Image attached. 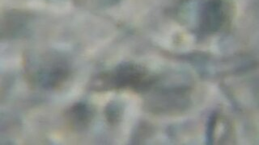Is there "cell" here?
Masks as SVG:
<instances>
[{
  "mask_svg": "<svg viewBox=\"0 0 259 145\" xmlns=\"http://www.w3.org/2000/svg\"><path fill=\"white\" fill-rule=\"evenodd\" d=\"M227 18L226 4L224 0H206L198 16V30L212 33L222 28Z\"/></svg>",
  "mask_w": 259,
  "mask_h": 145,
  "instance_id": "3957f363",
  "label": "cell"
},
{
  "mask_svg": "<svg viewBox=\"0 0 259 145\" xmlns=\"http://www.w3.org/2000/svg\"><path fill=\"white\" fill-rule=\"evenodd\" d=\"M28 74L33 84L53 91L67 83L71 69L66 59L55 53H47L30 60Z\"/></svg>",
  "mask_w": 259,
  "mask_h": 145,
  "instance_id": "7a4b0ae2",
  "label": "cell"
},
{
  "mask_svg": "<svg viewBox=\"0 0 259 145\" xmlns=\"http://www.w3.org/2000/svg\"><path fill=\"white\" fill-rule=\"evenodd\" d=\"M94 111L89 103L79 102L72 105L66 113L67 123L77 131H84L91 124Z\"/></svg>",
  "mask_w": 259,
  "mask_h": 145,
  "instance_id": "277c9868",
  "label": "cell"
},
{
  "mask_svg": "<svg viewBox=\"0 0 259 145\" xmlns=\"http://www.w3.org/2000/svg\"><path fill=\"white\" fill-rule=\"evenodd\" d=\"M117 110V107H116V105L113 103H109L105 109V116L109 123H114L117 121V115H118Z\"/></svg>",
  "mask_w": 259,
  "mask_h": 145,
  "instance_id": "5b68a950",
  "label": "cell"
},
{
  "mask_svg": "<svg viewBox=\"0 0 259 145\" xmlns=\"http://www.w3.org/2000/svg\"><path fill=\"white\" fill-rule=\"evenodd\" d=\"M154 79L143 67L135 64H122L94 77L89 87L92 91L97 92L122 89L145 91L152 87Z\"/></svg>",
  "mask_w": 259,
  "mask_h": 145,
  "instance_id": "6da1fadb",
  "label": "cell"
}]
</instances>
